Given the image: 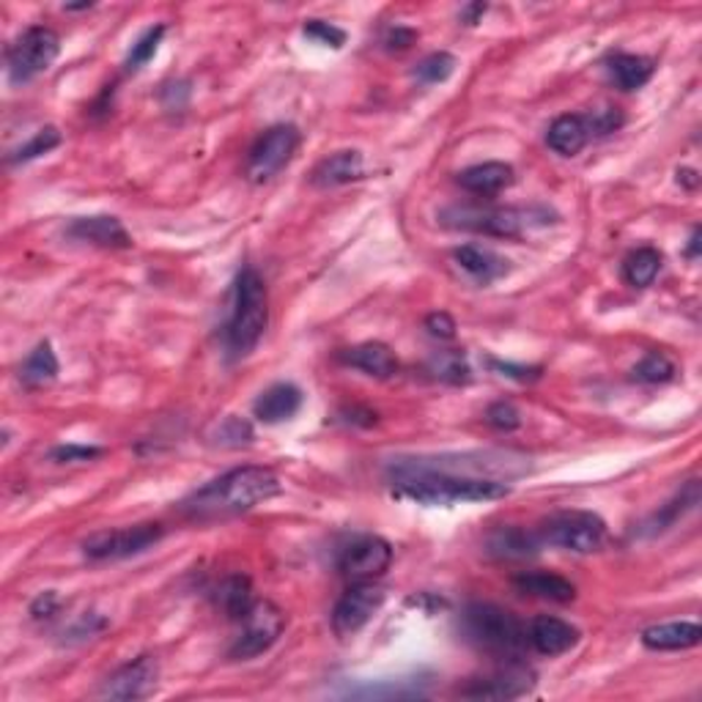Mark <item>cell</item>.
<instances>
[{"mask_svg":"<svg viewBox=\"0 0 702 702\" xmlns=\"http://www.w3.org/2000/svg\"><path fill=\"white\" fill-rule=\"evenodd\" d=\"M61 53V39L53 28L34 25L25 30L7 53V72L14 86L36 80L55 64Z\"/></svg>","mask_w":702,"mask_h":702,"instance_id":"cell-7","label":"cell"},{"mask_svg":"<svg viewBox=\"0 0 702 702\" xmlns=\"http://www.w3.org/2000/svg\"><path fill=\"white\" fill-rule=\"evenodd\" d=\"M702 642V628L694 621L659 623L642 631V644L648 650H689Z\"/></svg>","mask_w":702,"mask_h":702,"instance_id":"cell-22","label":"cell"},{"mask_svg":"<svg viewBox=\"0 0 702 702\" xmlns=\"http://www.w3.org/2000/svg\"><path fill=\"white\" fill-rule=\"evenodd\" d=\"M459 184L464 187L470 195L492 197L497 192L508 190L513 184V168L508 163H481L472 168L461 170Z\"/></svg>","mask_w":702,"mask_h":702,"instance_id":"cell-24","label":"cell"},{"mask_svg":"<svg viewBox=\"0 0 702 702\" xmlns=\"http://www.w3.org/2000/svg\"><path fill=\"white\" fill-rule=\"evenodd\" d=\"M299 149V129L294 124H278V127L267 129L258 138V143L250 149L247 159V176L250 181H269L272 176H278L285 165L291 163V157Z\"/></svg>","mask_w":702,"mask_h":702,"instance_id":"cell-10","label":"cell"},{"mask_svg":"<svg viewBox=\"0 0 702 702\" xmlns=\"http://www.w3.org/2000/svg\"><path fill=\"white\" fill-rule=\"evenodd\" d=\"M283 628L285 615L280 612V607H275L272 601H253V607L244 612L242 631H239L237 642L228 650V656L233 662H247V659L261 656L278 642Z\"/></svg>","mask_w":702,"mask_h":702,"instance_id":"cell-8","label":"cell"},{"mask_svg":"<svg viewBox=\"0 0 702 702\" xmlns=\"http://www.w3.org/2000/svg\"><path fill=\"white\" fill-rule=\"evenodd\" d=\"M303 30L308 39L319 41V44L324 47H332V50H341V47L346 44V30H341L332 23H324V20H308V25H305Z\"/></svg>","mask_w":702,"mask_h":702,"instance_id":"cell-38","label":"cell"},{"mask_svg":"<svg viewBox=\"0 0 702 702\" xmlns=\"http://www.w3.org/2000/svg\"><path fill=\"white\" fill-rule=\"evenodd\" d=\"M425 330H429L434 337H439V341H454L456 321L454 316L445 314V310H436V314H431L429 319H425Z\"/></svg>","mask_w":702,"mask_h":702,"instance_id":"cell-41","label":"cell"},{"mask_svg":"<svg viewBox=\"0 0 702 702\" xmlns=\"http://www.w3.org/2000/svg\"><path fill=\"white\" fill-rule=\"evenodd\" d=\"M341 360L373 379H390L398 371V357L393 355V348L379 341H368L355 348H348V352L341 355Z\"/></svg>","mask_w":702,"mask_h":702,"instance_id":"cell-21","label":"cell"},{"mask_svg":"<svg viewBox=\"0 0 702 702\" xmlns=\"http://www.w3.org/2000/svg\"><path fill=\"white\" fill-rule=\"evenodd\" d=\"M456 72V55L450 53H431L429 59H423L414 69V77L425 86H436V82H445L447 77Z\"/></svg>","mask_w":702,"mask_h":702,"instance_id":"cell-35","label":"cell"},{"mask_svg":"<svg viewBox=\"0 0 702 702\" xmlns=\"http://www.w3.org/2000/svg\"><path fill=\"white\" fill-rule=\"evenodd\" d=\"M215 607L231 621H242L244 612L253 607V587L242 574H233L222 579L215 590Z\"/></svg>","mask_w":702,"mask_h":702,"instance_id":"cell-27","label":"cell"},{"mask_svg":"<svg viewBox=\"0 0 702 702\" xmlns=\"http://www.w3.org/2000/svg\"><path fill=\"white\" fill-rule=\"evenodd\" d=\"M700 506V481H689L673 499H669L667 506H662V511H656L650 516V522L644 524L648 527V535L664 533V529L673 527L675 522L691 513L694 508Z\"/></svg>","mask_w":702,"mask_h":702,"instance_id":"cell-26","label":"cell"},{"mask_svg":"<svg viewBox=\"0 0 702 702\" xmlns=\"http://www.w3.org/2000/svg\"><path fill=\"white\" fill-rule=\"evenodd\" d=\"M527 637L540 656H563L579 642V628L571 626L569 621H560V617L540 615L533 621Z\"/></svg>","mask_w":702,"mask_h":702,"instance_id":"cell-17","label":"cell"},{"mask_svg":"<svg viewBox=\"0 0 702 702\" xmlns=\"http://www.w3.org/2000/svg\"><path fill=\"white\" fill-rule=\"evenodd\" d=\"M486 423L497 431H516L522 425V414L511 400H497L486 409Z\"/></svg>","mask_w":702,"mask_h":702,"instance_id":"cell-37","label":"cell"},{"mask_svg":"<svg viewBox=\"0 0 702 702\" xmlns=\"http://www.w3.org/2000/svg\"><path fill=\"white\" fill-rule=\"evenodd\" d=\"M486 3H470V7L461 12V20H464V25H477L483 14H486Z\"/></svg>","mask_w":702,"mask_h":702,"instance_id":"cell-46","label":"cell"},{"mask_svg":"<svg viewBox=\"0 0 702 702\" xmlns=\"http://www.w3.org/2000/svg\"><path fill=\"white\" fill-rule=\"evenodd\" d=\"M414 39H418V30L395 25V28H390L387 36H384V44H387V50H407V47L414 44Z\"/></svg>","mask_w":702,"mask_h":702,"instance_id":"cell-45","label":"cell"},{"mask_svg":"<svg viewBox=\"0 0 702 702\" xmlns=\"http://www.w3.org/2000/svg\"><path fill=\"white\" fill-rule=\"evenodd\" d=\"M165 527L157 522L135 524V527L122 529H105V533H93L91 538L82 544V554L88 560H127L135 554H143L152 546L163 540Z\"/></svg>","mask_w":702,"mask_h":702,"instance_id":"cell-9","label":"cell"},{"mask_svg":"<svg viewBox=\"0 0 702 702\" xmlns=\"http://www.w3.org/2000/svg\"><path fill=\"white\" fill-rule=\"evenodd\" d=\"M102 454H105V450L93 445H59L50 450V459H53L55 464H82V461L99 459Z\"/></svg>","mask_w":702,"mask_h":702,"instance_id":"cell-39","label":"cell"},{"mask_svg":"<svg viewBox=\"0 0 702 702\" xmlns=\"http://www.w3.org/2000/svg\"><path fill=\"white\" fill-rule=\"evenodd\" d=\"M55 145H61L59 127H44V129H39V132H36L34 138L28 140V143L20 145L17 152H14L12 157H9V163H12V165L34 163V159H39V157H44V154L53 152Z\"/></svg>","mask_w":702,"mask_h":702,"instance_id":"cell-33","label":"cell"},{"mask_svg":"<svg viewBox=\"0 0 702 702\" xmlns=\"http://www.w3.org/2000/svg\"><path fill=\"white\" fill-rule=\"evenodd\" d=\"M513 587L529 598H544L554 604H569L576 598V587L565 576L549 574V571H524L513 579Z\"/></svg>","mask_w":702,"mask_h":702,"instance_id":"cell-23","label":"cell"},{"mask_svg":"<svg viewBox=\"0 0 702 702\" xmlns=\"http://www.w3.org/2000/svg\"><path fill=\"white\" fill-rule=\"evenodd\" d=\"M488 366H492L494 371L502 373V376L516 379V382H535V379H540V368L513 366V362H499V360H488Z\"/></svg>","mask_w":702,"mask_h":702,"instance_id":"cell-42","label":"cell"},{"mask_svg":"<svg viewBox=\"0 0 702 702\" xmlns=\"http://www.w3.org/2000/svg\"><path fill=\"white\" fill-rule=\"evenodd\" d=\"M250 439H253V429L242 418H222L220 423H215V434H212V442L220 447L247 445Z\"/></svg>","mask_w":702,"mask_h":702,"instance_id":"cell-36","label":"cell"},{"mask_svg":"<svg viewBox=\"0 0 702 702\" xmlns=\"http://www.w3.org/2000/svg\"><path fill=\"white\" fill-rule=\"evenodd\" d=\"M662 264L664 258L656 247H637L623 261V278L634 289H648L662 272Z\"/></svg>","mask_w":702,"mask_h":702,"instance_id":"cell-30","label":"cell"},{"mask_svg":"<svg viewBox=\"0 0 702 702\" xmlns=\"http://www.w3.org/2000/svg\"><path fill=\"white\" fill-rule=\"evenodd\" d=\"M590 138L592 132L587 118L571 116V113L569 116L554 118V124H551L549 132H546V143H549L551 152L560 154V157H576V154L590 143Z\"/></svg>","mask_w":702,"mask_h":702,"instance_id":"cell-25","label":"cell"},{"mask_svg":"<svg viewBox=\"0 0 702 702\" xmlns=\"http://www.w3.org/2000/svg\"><path fill=\"white\" fill-rule=\"evenodd\" d=\"M461 631L477 650H486L492 656L508 659V662H516L529 644L522 621L497 604L467 607L461 615Z\"/></svg>","mask_w":702,"mask_h":702,"instance_id":"cell-5","label":"cell"},{"mask_svg":"<svg viewBox=\"0 0 702 702\" xmlns=\"http://www.w3.org/2000/svg\"><path fill=\"white\" fill-rule=\"evenodd\" d=\"M686 256H689L691 261H694V258L700 256V228H694V231H691L689 247H686Z\"/></svg>","mask_w":702,"mask_h":702,"instance_id":"cell-48","label":"cell"},{"mask_svg":"<svg viewBox=\"0 0 702 702\" xmlns=\"http://www.w3.org/2000/svg\"><path fill=\"white\" fill-rule=\"evenodd\" d=\"M393 497L412 499L418 506L439 508L459 506V502H488L511 494L506 481L492 477L447 475V472H390Z\"/></svg>","mask_w":702,"mask_h":702,"instance_id":"cell-2","label":"cell"},{"mask_svg":"<svg viewBox=\"0 0 702 702\" xmlns=\"http://www.w3.org/2000/svg\"><path fill=\"white\" fill-rule=\"evenodd\" d=\"M278 494L280 477L269 467H237L206 483L204 488L192 492L181 502L179 511L192 522H217V519H231L253 511Z\"/></svg>","mask_w":702,"mask_h":702,"instance_id":"cell-1","label":"cell"},{"mask_svg":"<svg viewBox=\"0 0 702 702\" xmlns=\"http://www.w3.org/2000/svg\"><path fill=\"white\" fill-rule=\"evenodd\" d=\"M59 376V357H55L53 346L47 341H41L39 346L25 357V362L20 366V382L28 390H39L44 384L55 382Z\"/></svg>","mask_w":702,"mask_h":702,"instance_id":"cell-28","label":"cell"},{"mask_svg":"<svg viewBox=\"0 0 702 702\" xmlns=\"http://www.w3.org/2000/svg\"><path fill=\"white\" fill-rule=\"evenodd\" d=\"M163 36H165V25H154V28L145 30V34L140 36L138 41H135L132 50H129V55H127V72L143 69V66L149 64V61H152L154 55H157L159 41H163Z\"/></svg>","mask_w":702,"mask_h":702,"instance_id":"cell-34","label":"cell"},{"mask_svg":"<svg viewBox=\"0 0 702 702\" xmlns=\"http://www.w3.org/2000/svg\"><path fill=\"white\" fill-rule=\"evenodd\" d=\"M88 9H93V3H66L64 12H88Z\"/></svg>","mask_w":702,"mask_h":702,"instance_id":"cell-49","label":"cell"},{"mask_svg":"<svg viewBox=\"0 0 702 702\" xmlns=\"http://www.w3.org/2000/svg\"><path fill=\"white\" fill-rule=\"evenodd\" d=\"M362 174H366V159H362L360 152L348 149V152H335L321 159V163L316 165L310 181H314L316 187H321V190H330V187L352 184V181L362 179Z\"/></svg>","mask_w":702,"mask_h":702,"instance_id":"cell-19","label":"cell"},{"mask_svg":"<svg viewBox=\"0 0 702 702\" xmlns=\"http://www.w3.org/2000/svg\"><path fill=\"white\" fill-rule=\"evenodd\" d=\"M653 72H656V64L644 55L617 53L610 61V77L621 91H639L653 77Z\"/></svg>","mask_w":702,"mask_h":702,"instance_id":"cell-29","label":"cell"},{"mask_svg":"<svg viewBox=\"0 0 702 702\" xmlns=\"http://www.w3.org/2000/svg\"><path fill=\"white\" fill-rule=\"evenodd\" d=\"M159 684V664L154 656H138L135 662L118 667L102 686L107 700H143Z\"/></svg>","mask_w":702,"mask_h":702,"instance_id":"cell-14","label":"cell"},{"mask_svg":"<svg viewBox=\"0 0 702 702\" xmlns=\"http://www.w3.org/2000/svg\"><path fill=\"white\" fill-rule=\"evenodd\" d=\"M393 563V546L379 535H362L341 551L337 569L348 582H373Z\"/></svg>","mask_w":702,"mask_h":702,"instance_id":"cell-12","label":"cell"},{"mask_svg":"<svg viewBox=\"0 0 702 702\" xmlns=\"http://www.w3.org/2000/svg\"><path fill=\"white\" fill-rule=\"evenodd\" d=\"M585 118H587V124H590L592 138H596V135H610V132H615V129L623 127L621 107H601V111L587 113Z\"/></svg>","mask_w":702,"mask_h":702,"instance_id":"cell-40","label":"cell"},{"mask_svg":"<svg viewBox=\"0 0 702 702\" xmlns=\"http://www.w3.org/2000/svg\"><path fill=\"white\" fill-rule=\"evenodd\" d=\"M538 533H527L522 527H497L486 538V554L497 560H527L540 549Z\"/></svg>","mask_w":702,"mask_h":702,"instance_id":"cell-20","label":"cell"},{"mask_svg":"<svg viewBox=\"0 0 702 702\" xmlns=\"http://www.w3.org/2000/svg\"><path fill=\"white\" fill-rule=\"evenodd\" d=\"M631 379H634V382H642V384L673 382V379H675V362L669 360L667 355H662V352H650V355H644L642 360H639L637 366H634Z\"/></svg>","mask_w":702,"mask_h":702,"instance_id":"cell-32","label":"cell"},{"mask_svg":"<svg viewBox=\"0 0 702 702\" xmlns=\"http://www.w3.org/2000/svg\"><path fill=\"white\" fill-rule=\"evenodd\" d=\"M678 184H686V187H689V190H694V187L700 184V179H697V170L680 168L678 170Z\"/></svg>","mask_w":702,"mask_h":702,"instance_id":"cell-47","label":"cell"},{"mask_svg":"<svg viewBox=\"0 0 702 702\" xmlns=\"http://www.w3.org/2000/svg\"><path fill=\"white\" fill-rule=\"evenodd\" d=\"M429 373L447 384H467L472 376L467 357L461 352H436L429 360Z\"/></svg>","mask_w":702,"mask_h":702,"instance_id":"cell-31","label":"cell"},{"mask_svg":"<svg viewBox=\"0 0 702 702\" xmlns=\"http://www.w3.org/2000/svg\"><path fill=\"white\" fill-rule=\"evenodd\" d=\"M549 209L529 206V209H516V206H492V204H456L442 209L439 222L456 231L483 233V237L513 239L522 237L529 228L549 226Z\"/></svg>","mask_w":702,"mask_h":702,"instance_id":"cell-3","label":"cell"},{"mask_svg":"<svg viewBox=\"0 0 702 702\" xmlns=\"http://www.w3.org/2000/svg\"><path fill=\"white\" fill-rule=\"evenodd\" d=\"M454 267L467 283L472 285H492L511 272V261L499 253L477 244H461L454 250Z\"/></svg>","mask_w":702,"mask_h":702,"instance_id":"cell-15","label":"cell"},{"mask_svg":"<svg viewBox=\"0 0 702 702\" xmlns=\"http://www.w3.org/2000/svg\"><path fill=\"white\" fill-rule=\"evenodd\" d=\"M187 97H190V82H184V80L168 82V86L163 88V102L168 111H179V107H184Z\"/></svg>","mask_w":702,"mask_h":702,"instance_id":"cell-43","label":"cell"},{"mask_svg":"<svg viewBox=\"0 0 702 702\" xmlns=\"http://www.w3.org/2000/svg\"><path fill=\"white\" fill-rule=\"evenodd\" d=\"M269 324V291L261 275L253 267H244L233 289L231 321L226 327V341L237 357L250 355Z\"/></svg>","mask_w":702,"mask_h":702,"instance_id":"cell-4","label":"cell"},{"mask_svg":"<svg viewBox=\"0 0 702 702\" xmlns=\"http://www.w3.org/2000/svg\"><path fill=\"white\" fill-rule=\"evenodd\" d=\"M299 409H303V390L291 382L272 384V387L264 390L256 404H253L256 420H261V423L267 425L285 423V420L294 418Z\"/></svg>","mask_w":702,"mask_h":702,"instance_id":"cell-18","label":"cell"},{"mask_svg":"<svg viewBox=\"0 0 702 702\" xmlns=\"http://www.w3.org/2000/svg\"><path fill=\"white\" fill-rule=\"evenodd\" d=\"M533 686V669H527L519 662H511L508 667L497 669L494 675L472 680L470 686L461 689V697H467V700H519V697L529 694Z\"/></svg>","mask_w":702,"mask_h":702,"instance_id":"cell-13","label":"cell"},{"mask_svg":"<svg viewBox=\"0 0 702 702\" xmlns=\"http://www.w3.org/2000/svg\"><path fill=\"white\" fill-rule=\"evenodd\" d=\"M538 538L540 544L558 546L574 554H592L604 546L607 524L590 511H560L540 522Z\"/></svg>","mask_w":702,"mask_h":702,"instance_id":"cell-6","label":"cell"},{"mask_svg":"<svg viewBox=\"0 0 702 702\" xmlns=\"http://www.w3.org/2000/svg\"><path fill=\"white\" fill-rule=\"evenodd\" d=\"M66 237L77 239V242L97 244L105 250H127L132 247V237L127 233V228L122 226V220L107 215L99 217H77L66 228Z\"/></svg>","mask_w":702,"mask_h":702,"instance_id":"cell-16","label":"cell"},{"mask_svg":"<svg viewBox=\"0 0 702 702\" xmlns=\"http://www.w3.org/2000/svg\"><path fill=\"white\" fill-rule=\"evenodd\" d=\"M384 598H387V592L373 582H357V585L348 587L332 612V628H335L337 637H352L360 628H366L368 621L382 610Z\"/></svg>","mask_w":702,"mask_h":702,"instance_id":"cell-11","label":"cell"},{"mask_svg":"<svg viewBox=\"0 0 702 702\" xmlns=\"http://www.w3.org/2000/svg\"><path fill=\"white\" fill-rule=\"evenodd\" d=\"M59 607H61L59 592L47 590V592H41L39 598H36L34 604H30V615H34L36 621H41V617H53L55 612H59Z\"/></svg>","mask_w":702,"mask_h":702,"instance_id":"cell-44","label":"cell"}]
</instances>
